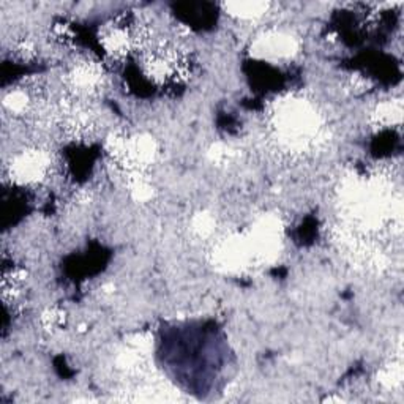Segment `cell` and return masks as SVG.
I'll return each mask as SVG.
<instances>
[{"label": "cell", "instance_id": "5", "mask_svg": "<svg viewBox=\"0 0 404 404\" xmlns=\"http://www.w3.org/2000/svg\"><path fill=\"white\" fill-rule=\"evenodd\" d=\"M401 114H403L401 101H385V103H382V105H379L376 108L373 117H375L376 124L389 127V125H394V124H400Z\"/></svg>", "mask_w": 404, "mask_h": 404}, {"label": "cell", "instance_id": "6", "mask_svg": "<svg viewBox=\"0 0 404 404\" xmlns=\"http://www.w3.org/2000/svg\"><path fill=\"white\" fill-rule=\"evenodd\" d=\"M3 106L8 109L11 114H22L29 109V96L21 90L10 92V94L3 98Z\"/></svg>", "mask_w": 404, "mask_h": 404}, {"label": "cell", "instance_id": "1", "mask_svg": "<svg viewBox=\"0 0 404 404\" xmlns=\"http://www.w3.org/2000/svg\"><path fill=\"white\" fill-rule=\"evenodd\" d=\"M273 127L283 145L296 152H303L315 145L322 133L316 109L302 98L281 101L273 114Z\"/></svg>", "mask_w": 404, "mask_h": 404}, {"label": "cell", "instance_id": "3", "mask_svg": "<svg viewBox=\"0 0 404 404\" xmlns=\"http://www.w3.org/2000/svg\"><path fill=\"white\" fill-rule=\"evenodd\" d=\"M297 51V43L286 34H267L256 41V52L268 59L292 57Z\"/></svg>", "mask_w": 404, "mask_h": 404}, {"label": "cell", "instance_id": "2", "mask_svg": "<svg viewBox=\"0 0 404 404\" xmlns=\"http://www.w3.org/2000/svg\"><path fill=\"white\" fill-rule=\"evenodd\" d=\"M49 169H51V157L45 150L30 149L13 157L8 166V174L11 180L20 185H32L45 179Z\"/></svg>", "mask_w": 404, "mask_h": 404}, {"label": "cell", "instance_id": "4", "mask_svg": "<svg viewBox=\"0 0 404 404\" xmlns=\"http://www.w3.org/2000/svg\"><path fill=\"white\" fill-rule=\"evenodd\" d=\"M229 15L238 17V20L253 21L264 16L268 10V3L264 2H231L224 5Z\"/></svg>", "mask_w": 404, "mask_h": 404}, {"label": "cell", "instance_id": "7", "mask_svg": "<svg viewBox=\"0 0 404 404\" xmlns=\"http://www.w3.org/2000/svg\"><path fill=\"white\" fill-rule=\"evenodd\" d=\"M379 379L381 382L385 385V387H398L403 381V370L400 363H394L385 366V368L381 371L379 375Z\"/></svg>", "mask_w": 404, "mask_h": 404}, {"label": "cell", "instance_id": "8", "mask_svg": "<svg viewBox=\"0 0 404 404\" xmlns=\"http://www.w3.org/2000/svg\"><path fill=\"white\" fill-rule=\"evenodd\" d=\"M213 228H215V219H213L209 213H199V215L194 217L193 229L198 236L201 237L210 236L213 232Z\"/></svg>", "mask_w": 404, "mask_h": 404}]
</instances>
